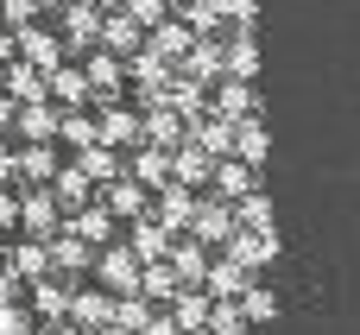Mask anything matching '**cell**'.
<instances>
[{"label": "cell", "instance_id": "1", "mask_svg": "<svg viewBox=\"0 0 360 335\" xmlns=\"http://www.w3.org/2000/svg\"><path fill=\"white\" fill-rule=\"evenodd\" d=\"M95 139L101 146H139V108H120V95H95Z\"/></svg>", "mask_w": 360, "mask_h": 335}, {"label": "cell", "instance_id": "2", "mask_svg": "<svg viewBox=\"0 0 360 335\" xmlns=\"http://www.w3.org/2000/svg\"><path fill=\"white\" fill-rule=\"evenodd\" d=\"M63 228V203L51 196V184H32V190H19V234H38V241H51Z\"/></svg>", "mask_w": 360, "mask_h": 335}, {"label": "cell", "instance_id": "3", "mask_svg": "<svg viewBox=\"0 0 360 335\" xmlns=\"http://www.w3.org/2000/svg\"><path fill=\"white\" fill-rule=\"evenodd\" d=\"M184 228H190L202 247H221V241L234 234V203H228V196H215V190H209V196L196 190V209H190V222H184Z\"/></svg>", "mask_w": 360, "mask_h": 335}, {"label": "cell", "instance_id": "4", "mask_svg": "<svg viewBox=\"0 0 360 335\" xmlns=\"http://www.w3.org/2000/svg\"><path fill=\"white\" fill-rule=\"evenodd\" d=\"M95 203H101L114 222H133V215H146V209H152V190H146L139 177H127V171H120V177L95 184Z\"/></svg>", "mask_w": 360, "mask_h": 335}, {"label": "cell", "instance_id": "5", "mask_svg": "<svg viewBox=\"0 0 360 335\" xmlns=\"http://www.w3.org/2000/svg\"><path fill=\"white\" fill-rule=\"evenodd\" d=\"M89 272H95V279H101L114 298H120V291H139V253H133L127 241H114V247H95V266H89Z\"/></svg>", "mask_w": 360, "mask_h": 335}, {"label": "cell", "instance_id": "6", "mask_svg": "<svg viewBox=\"0 0 360 335\" xmlns=\"http://www.w3.org/2000/svg\"><path fill=\"white\" fill-rule=\"evenodd\" d=\"M101 6L108 0H63L57 13V38H63V51H89L95 44V32H101Z\"/></svg>", "mask_w": 360, "mask_h": 335}, {"label": "cell", "instance_id": "7", "mask_svg": "<svg viewBox=\"0 0 360 335\" xmlns=\"http://www.w3.org/2000/svg\"><path fill=\"white\" fill-rule=\"evenodd\" d=\"M120 70H127V82L139 89V108H146L152 95H165V82H171V63H165L158 51H146V44H139V51H127V57H120Z\"/></svg>", "mask_w": 360, "mask_h": 335}, {"label": "cell", "instance_id": "8", "mask_svg": "<svg viewBox=\"0 0 360 335\" xmlns=\"http://www.w3.org/2000/svg\"><path fill=\"white\" fill-rule=\"evenodd\" d=\"M114 323V291L95 285V291H70V310H63V329H108Z\"/></svg>", "mask_w": 360, "mask_h": 335}, {"label": "cell", "instance_id": "9", "mask_svg": "<svg viewBox=\"0 0 360 335\" xmlns=\"http://www.w3.org/2000/svg\"><path fill=\"white\" fill-rule=\"evenodd\" d=\"M76 57H82L89 95H120V82H127V70H120V51H108V44H89V51H76Z\"/></svg>", "mask_w": 360, "mask_h": 335}, {"label": "cell", "instance_id": "10", "mask_svg": "<svg viewBox=\"0 0 360 335\" xmlns=\"http://www.w3.org/2000/svg\"><path fill=\"white\" fill-rule=\"evenodd\" d=\"M44 95H51L57 108H89V101H95V95H89V76H82V63H63V57L44 70Z\"/></svg>", "mask_w": 360, "mask_h": 335}, {"label": "cell", "instance_id": "11", "mask_svg": "<svg viewBox=\"0 0 360 335\" xmlns=\"http://www.w3.org/2000/svg\"><path fill=\"white\" fill-rule=\"evenodd\" d=\"M51 272H63V279H89V266H95V247L82 241V234H70V228H57L51 241Z\"/></svg>", "mask_w": 360, "mask_h": 335}, {"label": "cell", "instance_id": "12", "mask_svg": "<svg viewBox=\"0 0 360 335\" xmlns=\"http://www.w3.org/2000/svg\"><path fill=\"white\" fill-rule=\"evenodd\" d=\"M25 291H32V317L63 329V310H70V285H63V272H38V279H25Z\"/></svg>", "mask_w": 360, "mask_h": 335}, {"label": "cell", "instance_id": "13", "mask_svg": "<svg viewBox=\"0 0 360 335\" xmlns=\"http://www.w3.org/2000/svg\"><path fill=\"white\" fill-rule=\"evenodd\" d=\"M165 304H171V310H165L171 329H209V304H215V298H209L202 285H177Z\"/></svg>", "mask_w": 360, "mask_h": 335}, {"label": "cell", "instance_id": "14", "mask_svg": "<svg viewBox=\"0 0 360 335\" xmlns=\"http://www.w3.org/2000/svg\"><path fill=\"white\" fill-rule=\"evenodd\" d=\"M190 38H196V32H190L177 13H165V19H152V25H146V51H158L171 70H177V57L190 51Z\"/></svg>", "mask_w": 360, "mask_h": 335}, {"label": "cell", "instance_id": "15", "mask_svg": "<svg viewBox=\"0 0 360 335\" xmlns=\"http://www.w3.org/2000/svg\"><path fill=\"white\" fill-rule=\"evenodd\" d=\"M177 70H184L190 82H202V89H209V82L221 76V32H209V38H190V51L177 57Z\"/></svg>", "mask_w": 360, "mask_h": 335}, {"label": "cell", "instance_id": "16", "mask_svg": "<svg viewBox=\"0 0 360 335\" xmlns=\"http://www.w3.org/2000/svg\"><path fill=\"white\" fill-rule=\"evenodd\" d=\"M190 209H196V190H190V184H177V177H165V184L152 190V215H158V222H165L171 234H177V228L190 222Z\"/></svg>", "mask_w": 360, "mask_h": 335}, {"label": "cell", "instance_id": "17", "mask_svg": "<svg viewBox=\"0 0 360 335\" xmlns=\"http://www.w3.org/2000/svg\"><path fill=\"white\" fill-rule=\"evenodd\" d=\"M209 108L228 114V120L253 114V76H215V82H209Z\"/></svg>", "mask_w": 360, "mask_h": 335}, {"label": "cell", "instance_id": "18", "mask_svg": "<svg viewBox=\"0 0 360 335\" xmlns=\"http://www.w3.org/2000/svg\"><path fill=\"white\" fill-rule=\"evenodd\" d=\"M95 44H108V51H120V57H127V51H139V44H146V25H139L127 6H120V13H101V32H95Z\"/></svg>", "mask_w": 360, "mask_h": 335}, {"label": "cell", "instance_id": "19", "mask_svg": "<svg viewBox=\"0 0 360 335\" xmlns=\"http://www.w3.org/2000/svg\"><path fill=\"white\" fill-rule=\"evenodd\" d=\"M127 177H139L146 190H158V184L171 177V152H165V146H146V139L127 146Z\"/></svg>", "mask_w": 360, "mask_h": 335}, {"label": "cell", "instance_id": "20", "mask_svg": "<svg viewBox=\"0 0 360 335\" xmlns=\"http://www.w3.org/2000/svg\"><path fill=\"white\" fill-rule=\"evenodd\" d=\"M0 260H6L19 279H38V272H51V247H44L38 234H19V241H6V247H0Z\"/></svg>", "mask_w": 360, "mask_h": 335}, {"label": "cell", "instance_id": "21", "mask_svg": "<svg viewBox=\"0 0 360 335\" xmlns=\"http://www.w3.org/2000/svg\"><path fill=\"white\" fill-rule=\"evenodd\" d=\"M253 70H259V44H253L247 25H234L221 38V76H253Z\"/></svg>", "mask_w": 360, "mask_h": 335}, {"label": "cell", "instance_id": "22", "mask_svg": "<svg viewBox=\"0 0 360 335\" xmlns=\"http://www.w3.org/2000/svg\"><path fill=\"white\" fill-rule=\"evenodd\" d=\"M63 228H70V234H82L89 247H108V234H114V215H108V209L89 196L82 209H70V215H63Z\"/></svg>", "mask_w": 360, "mask_h": 335}, {"label": "cell", "instance_id": "23", "mask_svg": "<svg viewBox=\"0 0 360 335\" xmlns=\"http://www.w3.org/2000/svg\"><path fill=\"white\" fill-rule=\"evenodd\" d=\"M19 57H25V63H38V70H51V63L63 57V38H57V32H44V25L32 19V25H19Z\"/></svg>", "mask_w": 360, "mask_h": 335}, {"label": "cell", "instance_id": "24", "mask_svg": "<svg viewBox=\"0 0 360 335\" xmlns=\"http://www.w3.org/2000/svg\"><path fill=\"white\" fill-rule=\"evenodd\" d=\"M0 76H6V95H13V101H51V95H44V70H38V63L13 57V63H0Z\"/></svg>", "mask_w": 360, "mask_h": 335}, {"label": "cell", "instance_id": "25", "mask_svg": "<svg viewBox=\"0 0 360 335\" xmlns=\"http://www.w3.org/2000/svg\"><path fill=\"white\" fill-rule=\"evenodd\" d=\"M76 165H82V177H89V184H108V177H120V171H127V158H120L114 146H101V139L76 146Z\"/></svg>", "mask_w": 360, "mask_h": 335}, {"label": "cell", "instance_id": "26", "mask_svg": "<svg viewBox=\"0 0 360 335\" xmlns=\"http://www.w3.org/2000/svg\"><path fill=\"white\" fill-rule=\"evenodd\" d=\"M51 196H57V203H63V215H70V209H82V203L95 196V184H89V177H82V165L70 158V165H57V171H51Z\"/></svg>", "mask_w": 360, "mask_h": 335}, {"label": "cell", "instance_id": "27", "mask_svg": "<svg viewBox=\"0 0 360 335\" xmlns=\"http://www.w3.org/2000/svg\"><path fill=\"white\" fill-rule=\"evenodd\" d=\"M127 247H133L139 260H165V247H171V228H165V222L146 209V215H133V241H127Z\"/></svg>", "mask_w": 360, "mask_h": 335}, {"label": "cell", "instance_id": "28", "mask_svg": "<svg viewBox=\"0 0 360 335\" xmlns=\"http://www.w3.org/2000/svg\"><path fill=\"white\" fill-rule=\"evenodd\" d=\"M240 285H247V266H240L234 253L209 260V272H202V291H209V298H240Z\"/></svg>", "mask_w": 360, "mask_h": 335}, {"label": "cell", "instance_id": "29", "mask_svg": "<svg viewBox=\"0 0 360 335\" xmlns=\"http://www.w3.org/2000/svg\"><path fill=\"white\" fill-rule=\"evenodd\" d=\"M13 127H19L25 139H51V133H57V101H19V108H13Z\"/></svg>", "mask_w": 360, "mask_h": 335}, {"label": "cell", "instance_id": "30", "mask_svg": "<svg viewBox=\"0 0 360 335\" xmlns=\"http://www.w3.org/2000/svg\"><path fill=\"white\" fill-rule=\"evenodd\" d=\"M63 158H57V146L51 139H25L19 146V177H32V184H51V171H57Z\"/></svg>", "mask_w": 360, "mask_h": 335}, {"label": "cell", "instance_id": "31", "mask_svg": "<svg viewBox=\"0 0 360 335\" xmlns=\"http://www.w3.org/2000/svg\"><path fill=\"white\" fill-rule=\"evenodd\" d=\"M228 152H234V158H247V165H266V158H272V152H266V127H259L253 114H240V120H234V146H228Z\"/></svg>", "mask_w": 360, "mask_h": 335}, {"label": "cell", "instance_id": "32", "mask_svg": "<svg viewBox=\"0 0 360 335\" xmlns=\"http://www.w3.org/2000/svg\"><path fill=\"white\" fill-rule=\"evenodd\" d=\"M152 317H158V310H152V298H146V291H120V298H114V323H108V329H152Z\"/></svg>", "mask_w": 360, "mask_h": 335}, {"label": "cell", "instance_id": "33", "mask_svg": "<svg viewBox=\"0 0 360 335\" xmlns=\"http://www.w3.org/2000/svg\"><path fill=\"white\" fill-rule=\"evenodd\" d=\"M177 19H184L196 38H209V32H221V25H228V6H221V0H184V6H177Z\"/></svg>", "mask_w": 360, "mask_h": 335}, {"label": "cell", "instance_id": "34", "mask_svg": "<svg viewBox=\"0 0 360 335\" xmlns=\"http://www.w3.org/2000/svg\"><path fill=\"white\" fill-rule=\"evenodd\" d=\"M139 291H146L152 304H165V298L177 291V272H171V260H139Z\"/></svg>", "mask_w": 360, "mask_h": 335}, {"label": "cell", "instance_id": "35", "mask_svg": "<svg viewBox=\"0 0 360 335\" xmlns=\"http://www.w3.org/2000/svg\"><path fill=\"white\" fill-rule=\"evenodd\" d=\"M57 139L63 146H89L95 139V114L89 108H57Z\"/></svg>", "mask_w": 360, "mask_h": 335}, {"label": "cell", "instance_id": "36", "mask_svg": "<svg viewBox=\"0 0 360 335\" xmlns=\"http://www.w3.org/2000/svg\"><path fill=\"white\" fill-rule=\"evenodd\" d=\"M234 228H272V196H259V190L234 196Z\"/></svg>", "mask_w": 360, "mask_h": 335}, {"label": "cell", "instance_id": "37", "mask_svg": "<svg viewBox=\"0 0 360 335\" xmlns=\"http://www.w3.org/2000/svg\"><path fill=\"white\" fill-rule=\"evenodd\" d=\"M234 304H240V317H247V323H266V317L278 310V298H272L266 285H240V298H234Z\"/></svg>", "mask_w": 360, "mask_h": 335}, {"label": "cell", "instance_id": "38", "mask_svg": "<svg viewBox=\"0 0 360 335\" xmlns=\"http://www.w3.org/2000/svg\"><path fill=\"white\" fill-rule=\"evenodd\" d=\"M38 13H44L38 0H0V25H13V32H19V25H32Z\"/></svg>", "mask_w": 360, "mask_h": 335}, {"label": "cell", "instance_id": "39", "mask_svg": "<svg viewBox=\"0 0 360 335\" xmlns=\"http://www.w3.org/2000/svg\"><path fill=\"white\" fill-rule=\"evenodd\" d=\"M32 329V310H19V298H0V335Z\"/></svg>", "mask_w": 360, "mask_h": 335}, {"label": "cell", "instance_id": "40", "mask_svg": "<svg viewBox=\"0 0 360 335\" xmlns=\"http://www.w3.org/2000/svg\"><path fill=\"white\" fill-rule=\"evenodd\" d=\"M120 6H127V13H133L139 25H152V19H165V13H171L165 0H120Z\"/></svg>", "mask_w": 360, "mask_h": 335}, {"label": "cell", "instance_id": "41", "mask_svg": "<svg viewBox=\"0 0 360 335\" xmlns=\"http://www.w3.org/2000/svg\"><path fill=\"white\" fill-rule=\"evenodd\" d=\"M6 228H19V190L13 184H0V234Z\"/></svg>", "mask_w": 360, "mask_h": 335}, {"label": "cell", "instance_id": "42", "mask_svg": "<svg viewBox=\"0 0 360 335\" xmlns=\"http://www.w3.org/2000/svg\"><path fill=\"white\" fill-rule=\"evenodd\" d=\"M221 6H228L234 25H253V19H259V0H221Z\"/></svg>", "mask_w": 360, "mask_h": 335}, {"label": "cell", "instance_id": "43", "mask_svg": "<svg viewBox=\"0 0 360 335\" xmlns=\"http://www.w3.org/2000/svg\"><path fill=\"white\" fill-rule=\"evenodd\" d=\"M0 298H25V279H19L6 260H0Z\"/></svg>", "mask_w": 360, "mask_h": 335}, {"label": "cell", "instance_id": "44", "mask_svg": "<svg viewBox=\"0 0 360 335\" xmlns=\"http://www.w3.org/2000/svg\"><path fill=\"white\" fill-rule=\"evenodd\" d=\"M13 177H19V152H13V146H0V184H13Z\"/></svg>", "mask_w": 360, "mask_h": 335}, {"label": "cell", "instance_id": "45", "mask_svg": "<svg viewBox=\"0 0 360 335\" xmlns=\"http://www.w3.org/2000/svg\"><path fill=\"white\" fill-rule=\"evenodd\" d=\"M13 57H19V32H13V25H0V63H13Z\"/></svg>", "mask_w": 360, "mask_h": 335}, {"label": "cell", "instance_id": "46", "mask_svg": "<svg viewBox=\"0 0 360 335\" xmlns=\"http://www.w3.org/2000/svg\"><path fill=\"white\" fill-rule=\"evenodd\" d=\"M13 108H19V101H13V95H6V82H0V127H13Z\"/></svg>", "mask_w": 360, "mask_h": 335}, {"label": "cell", "instance_id": "47", "mask_svg": "<svg viewBox=\"0 0 360 335\" xmlns=\"http://www.w3.org/2000/svg\"><path fill=\"white\" fill-rule=\"evenodd\" d=\"M38 6H63V0H38Z\"/></svg>", "mask_w": 360, "mask_h": 335}, {"label": "cell", "instance_id": "48", "mask_svg": "<svg viewBox=\"0 0 360 335\" xmlns=\"http://www.w3.org/2000/svg\"><path fill=\"white\" fill-rule=\"evenodd\" d=\"M165 6H171V13H177V6H184V0H165Z\"/></svg>", "mask_w": 360, "mask_h": 335}, {"label": "cell", "instance_id": "49", "mask_svg": "<svg viewBox=\"0 0 360 335\" xmlns=\"http://www.w3.org/2000/svg\"><path fill=\"white\" fill-rule=\"evenodd\" d=\"M0 247H6V241H0Z\"/></svg>", "mask_w": 360, "mask_h": 335}]
</instances>
